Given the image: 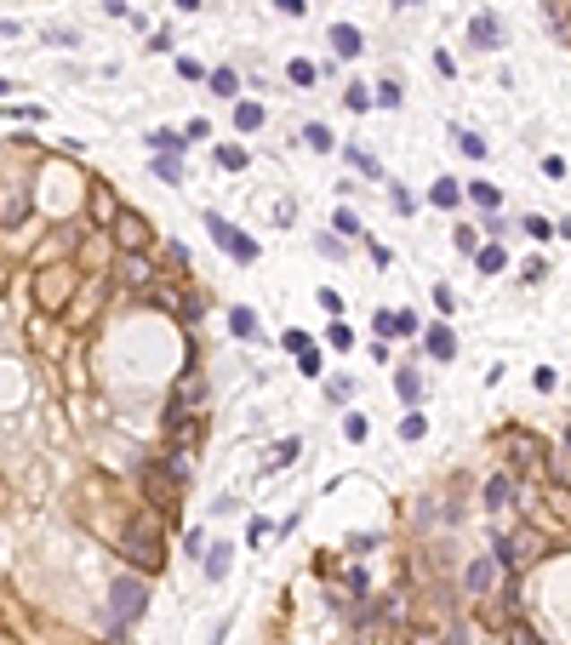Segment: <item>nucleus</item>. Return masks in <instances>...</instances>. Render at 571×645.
Listing matches in <instances>:
<instances>
[{
  "instance_id": "obj_1",
  "label": "nucleus",
  "mask_w": 571,
  "mask_h": 645,
  "mask_svg": "<svg viewBox=\"0 0 571 645\" xmlns=\"http://www.w3.org/2000/svg\"><path fill=\"white\" fill-rule=\"evenodd\" d=\"M120 554H126L137 571H160V560H166L160 531H154L149 520H143V526H126V537H120Z\"/></svg>"
},
{
  "instance_id": "obj_2",
  "label": "nucleus",
  "mask_w": 571,
  "mask_h": 645,
  "mask_svg": "<svg viewBox=\"0 0 571 645\" xmlns=\"http://www.w3.org/2000/svg\"><path fill=\"white\" fill-rule=\"evenodd\" d=\"M537 554H543V537H537L532 526H520L515 537H497V548H491V560H497L503 571H520V565H532Z\"/></svg>"
},
{
  "instance_id": "obj_3",
  "label": "nucleus",
  "mask_w": 571,
  "mask_h": 645,
  "mask_svg": "<svg viewBox=\"0 0 571 645\" xmlns=\"http://www.w3.org/2000/svg\"><path fill=\"white\" fill-rule=\"evenodd\" d=\"M206 229H212V240H218V246H223L235 263H257V240H246L240 229H229L218 212H206Z\"/></svg>"
},
{
  "instance_id": "obj_4",
  "label": "nucleus",
  "mask_w": 571,
  "mask_h": 645,
  "mask_svg": "<svg viewBox=\"0 0 571 645\" xmlns=\"http://www.w3.org/2000/svg\"><path fill=\"white\" fill-rule=\"evenodd\" d=\"M149 611V588L137 583V577H120L115 583V623H132V617H143Z\"/></svg>"
},
{
  "instance_id": "obj_5",
  "label": "nucleus",
  "mask_w": 571,
  "mask_h": 645,
  "mask_svg": "<svg viewBox=\"0 0 571 645\" xmlns=\"http://www.w3.org/2000/svg\"><path fill=\"white\" fill-rule=\"evenodd\" d=\"M29 217V183H6L0 188V229H18Z\"/></svg>"
},
{
  "instance_id": "obj_6",
  "label": "nucleus",
  "mask_w": 571,
  "mask_h": 645,
  "mask_svg": "<svg viewBox=\"0 0 571 645\" xmlns=\"http://www.w3.org/2000/svg\"><path fill=\"white\" fill-rule=\"evenodd\" d=\"M120 280H126L132 292H149L154 286V263L143 257V251H120Z\"/></svg>"
},
{
  "instance_id": "obj_7",
  "label": "nucleus",
  "mask_w": 571,
  "mask_h": 645,
  "mask_svg": "<svg viewBox=\"0 0 571 645\" xmlns=\"http://www.w3.org/2000/svg\"><path fill=\"white\" fill-rule=\"evenodd\" d=\"M115 240H120V251H143L149 246V223L137 212H120L115 217Z\"/></svg>"
},
{
  "instance_id": "obj_8",
  "label": "nucleus",
  "mask_w": 571,
  "mask_h": 645,
  "mask_svg": "<svg viewBox=\"0 0 571 645\" xmlns=\"http://www.w3.org/2000/svg\"><path fill=\"white\" fill-rule=\"evenodd\" d=\"M377 332L383 337H411V332H418V314H400V309H377Z\"/></svg>"
},
{
  "instance_id": "obj_9",
  "label": "nucleus",
  "mask_w": 571,
  "mask_h": 645,
  "mask_svg": "<svg viewBox=\"0 0 571 645\" xmlns=\"http://www.w3.org/2000/svg\"><path fill=\"white\" fill-rule=\"evenodd\" d=\"M515 497H520L515 475H491L486 480V509H515Z\"/></svg>"
},
{
  "instance_id": "obj_10",
  "label": "nucleus",
  "mask_w": 571,
  "mask_h": 645,
  "mask_svg": "<svg viewBox=\"0 0 571 645\" xmlns=\"http://www.w3.org/2000/svg\"><path fill=\"white\" fill-rule=\"evenodd\" d=\"M332 52H337V57H360V52H366V35H360L354 23H332Z\"/></svg>"
},
{
  "instance_id": "obj_11",
  "label": "nucleus",
  "mask_w": 571,
  "mask_h": 645,
  "mask_svg": "<svg viewBox=\"0 0 571 645\" xmlns=\"http://www.w3.org/2000/svg\"><path fill=\"white\" fill-rule=\"evenodd\" d=\"M469 40L480 46V52H497V40H503V29H497V18H491V12H480V18L469 23Z\"/></svg>"
},
{
  "instance_id": "obj_12",
  "label": "nucleus",
  "mask_w": 571,
  "mask_h": 645,
  "mask_svg": "<svg viewBox=\"0 0 571 645\" xmlns=\"http://www.w3.org/2000/svg\"><path fill=\"white\" fill-rule=\"evenodd\" d=\"M91 217H98V223H109L115 229V217H120V206H115V195H109V188H91Z\"/></svg>"
},
{
  "instance_id": "obj_13",
  "label": "nucleus",
  "mask_w": 571,
  "mask_h": 645,
  "mask_svg": "<svg viewBox=\"0 0 571 645\" xmlns=\"http://www.w3.org/2000/svg\"><path fill=\"white\" fill-rule=\"evenodd\" d=\"M428 354H435V360H452V354H457L452 326H428Z\"/></svg>"
},
{
  "instance_id": "obj_14",
  "label": "nucleus",
  "mask_w": 571,
  "mask_h": 645,
  "mask_svg": "<svg viewBox=\"0 0 571 645\" xmlns=\"http://www.w3.org/2000/svg\"><path fill=\"white\" fill-rule=\"evenodd\" d=\"M491 577H497V560H480V565H469L463 588H469V594H486V588H491Z\"/></svg>"
},
{
  "instance_id": "obj_15",
  "label": "nucleus",
  "mask_w": 571,
  "mask_h": 645,
  "mask_svg": "<svg viewBox=\"0 0 571 645\" xmlns=\"http://www.w3.org/2000/svg\"><path fill=\"white\" fill-rule=\"evenodd\" d=\"M286 81H291V86H315V81H320V69H315L308 57H291V63H286Z\"/></svg>"
},
{
  "instance_id": "obj_16",
  "label": "nucleus",
  "mask_w": 571,
  "mask_h": 645,
  "mask_svg": "<svg viewBox=\"0 0 571 645\" xmlns=\"http://www.w3.org/2000/svg\"><path fill=\"white\" fill-rule=\"evenodd\" d=\"M206 86L218 92V98H235V92H240V74H235V69H212V74H206Z\"/></svg>"
},
{
  "instance_id": "obj_17",
  "label": "nucleus",
  "mask_w": 571,
  "mask_h": 645,
  "mask_svg": "<svg viewBox=\"0 0 571 645\" xmlns=\"http://www.w3.org/2000/svg\"><path fill=\"white\" fill-rule=\"evenodd\" d=\"M200 395H206V377H200V371H189V377L177 383V405H200Z\"/></svg>"
},
{
  "instance_id": "obj_18",
  "label": "nucleus",
  "mask_w": 571,
  "mask_h": 645,
  "mask_svg": "<svg viewBox=\"0 0 571 645\" xmlns=\"http://www.w3.org/2000/svg\"><path fill=\"white\" fill-rule=\"evenodd\" d=\"M229 326H235V337H257V314L252 309H229Z\"/></svg>"
},
{
  "instance_id": "obj_19",
  "label": "nucleus",
  "mask_w": 571,
  "mask_h": 645,
  "mask_svg": "<svg viewBox=\"0 0 571 645\" xmlns=\"http://www.w3.org/2000/svg\"><path fill=\"white\" fill-rule=\"evenodd\" d=\"M303 144H308V149H320V154H332V149H337V137L326 132V126H308V132H303Z\"/></svg>"
},
{
  "instance_id": "obj_20",
  "label": "nucleus",
  "mask_w": 571,
  "mask_h": 645,
  "mask_svg": "<svg viewBox=\"0 0 571 645\" xmlns=\"http://www.w3.org/2000/svg\"><path fill=\"white\" fill-rule=\"evenodd\" d=\"M235 126H240V132H257V126H264V109H257V103H240V109H235Z\"/></svg>"
},
{
  "instance_id": "obj_21",
  "label": "nucleus",
  "mask_w": 571,
  "mask_h": 645,
  "mask_svg": "<svg viewBox=\"0 0 571 645\" xmlns=\"http://www.w3.org/2000/svg\"><path fill=\"white\" fill-rule=\"evenodd\" d=\"M394 388H400L406 400H418V395H423V377H418V371H394Z\"/></svg>"
},
{
  "instance_id": "obj_22",
  "label": "nucleus",
  "mask_w": 571,
  "mask_h": 645,
  "mask_svg": "<svg viewBox=\"0 0 571 645\" xmlns=\"http://www.w3.org/2000/svg\"><path fill=\"white\" fill-rule=\"evenodd\" d=\"M218 166H223V171H240V166H246V149H240V144H223V149H218Z\"/></svg>"
},
{
  "instance_id": "obj_23",
  "label": "nucleus",
  "mask_w": 571,
  "mask_h": 645,
  "mask_svg": "<svg viewBox=\"0 0 571 645\" xmlns=\"http://www.w3.org/2000/svg\"><path fill=\"white\" fill-rule=\"evenodd\" d=\"M474 257H480V275H497L503 269V246H480Z\"/></svg>"
},
{
  "instance_id": "obj_24",
  "label": "nucleus",
  "mask_w": 571,
  "mask_h": 645,
  "mask_svg": "<svg viewBox=\"0 0 571 645\" xmlns=\"http://www.w3.org/2000/svg\"><path fill=\"white\" fill-rule=\"evenodd\" d=\"M508 451H515V463H532L537 458V446H532L526 434H508Z\"/></svg>"
},
{
  "instance_id": "obj_25",
  "label": "nucleus",
  "mask_w": 571,
  "mask_h": 645,
  "mask_svg": "<svg viewBox=\"0 0 571 645\" xmlns=\"http://www.w3.org/2000/svg\"><path fill=\"white\" fill-rule=\"evenodd\" d=\"M291 458H298V440H281V446L269 451V468H286Z\"/></svg>"
},
{
  "instance_id": "obj_26",
  "label": "nucleus",
  "mask_w": 571,
  "mask_h": 645,
  "mask_svg": "<svg viewBox=\"0 0 571 645\" xmlns=\"http://www.w3.org/2000/svg\"><path fill=\"white\" fill-rule=\"evenodd\" d=\"M349 109H354V115H366V109H372L377 98H372V92H366V86H349V98H343Z\"/></svg>"
},
{
  "instance_id": "obj_27",
  "label": "nucleus",
  "mask_w": 571,
  "mask_h": 645,
  "mask_svg": "<svg viewBox=\"0 0 571 645\" xmlns=\"http://www.w3.org/2000/svg\"><path fill=\"white\" fill-rule=\"evenodd\" d=\"M183 144H189V137H177V132H149V149H183Z\"/></svg>"
},
{
  "instance_id": "obj_28",
  "label": "nucleus",
  "mask_w": 571,
  "mask_h": 645,
  "mask_svg": "<svg viewBox=\"0 0 571 645\" xmlns=\"http://www.w3.org/2000/svg\"><path fill=\"white\" fill-rule=\"evenodd\" d=\"M428 200H435L440 212H452L457 206V183H435V195H428Z\"/></svg>"
},
{
  "instance_id": "obj_29",
  "label": "nucleus",
  "mask_w": 571,
  "mask_h": 645,
  "mask_svg": "<svg viewBox=\"0 0 571 645\" xmlns=\"http://www.w3.org/2000/svg\"><path fill=\"white\" fill-rule=\"evenodd\" d=\"M508 645H543V640H537V634H532V628H526V623H520V617H515V623H508Z\"/></svg>"
},
{
  "instance_id": "obj_30",
  "label": "nucleus",
  "mask_w": 571,
  "mask_h": 645,
  "mask_svg": "<svg viewBox=\"0 0 571 645\" xmlns=\"http://www.w3.org/2000/svg\"><path fill=\"white\" fill-rule=\"evenodd\" d=\"M457 144H463V154H469V161H486V144L474 132H457Z\"/></svg>"
},
{
  "instance_id": "obj_31",
  "label": "nucleus",
  "mask_w": 571,
  "mask_h": 645,
  "mask_svg": "<svg viewBox=\"0 0 571 645\" xmlns=\"http://www.w3.org/2000/svg\"><path fill=\"white\" fill-rule=\"evenodd\" d=\"M349 161H354V166H360V171H366V178H383V166H377V161H372V154H366V149H349Z\"/></svg>"
},
{
  "instance_id": "obj_32",
  "label": "nucleus",
  "mask_w": 571,
  "mask_h": 645,
  "mask_svg": "<svg viewBox=\"0 0 571 645\" xmlns=\"http://www.w3.org/2000/svg\"><path fill=\"white\" fill-rule=\"evenodd\" d=\"M469 195H474V200H480V206H486V212H491V206H497V200H503V195H497V188H491V183H469Z\"/></svg>"
},
{
  "instance_id": "obj_33",
  "label": "nucleus",
  "mask_w": 571,
  "mask_h": 645,
  "mask_svg": "<svg viewBox=\"0 0 571 645\" xmlns=\"http://www.w3.org/2000/svg\"><path fill=\"white\" fill-rule=\"evenodd\" d=\"M332 223H337V234H366V229H360V217H354L349 206H343V212H337V217H332Z\"/></svg>"
},
{
  "instance_id": "obj_34",
  "label": "nucleus",
  "mask_w": 571,
  "mask_h": 645,
  "mask_svg": "<svg viewBox=\"0 0 571 645\" xmlns=\"http://www.w3.org/2000/svg\"><path fill=\"white\" fill-rule=\"evenodd\" d=\"M154 171H160V178H166V183H177V178H183V166L172 161V154H160V161H154Z\"/></svg>"
},
{
  "instance_id": "obj_35",
  "label": "nucleus",
  "mask_w": 571,
  "mask_h": 645,
  "mask_svg": "<svg viewBox=\"0 0 571 645\" xmlns=\"http://www.w3.org/2000/svg\"><path fill=\"white\" fill-rule=\"evenodd\" d=\"M423 429H428V423H423V417H418V412H411V417H406V423H400V440H423Z\"/></svg>"
},
{
  "instance_id": "obj_36",
  "label": "nucleus",
  "mask_w": 571,
  "mask_h": 645,
  "mask_svg": "<svg viewBox=\"0 0 571 645\" xmlns=\"http://www.w3.org/2000/svg\"><path fill=\"white\" fill-rule=\"evenodd\" d=\"M543 23H554V29H566V6H560V0H543Z\"/></svg>"
},
{
  "instance_id": "obj_37",
  "label": "nucleus",
  "mask_w": 571,
  "mask_h": 645,
  "mask_svg": "<svg viewBox=\"0 0 571 645\" xmlns=\"http://www.w3.org/2000/svg\"><path fill=\"white\" fill-rule=\"evenodd\" d=\"M526 234H532V240H549L554 223H549V217H526Z\"/></svg>"
},
{
  "instance_id": "obj_38",
  "label": "nucleus",
  "mask_w": 571,
  "mask_h": 645,
  "mask_svg": "<svg viewBox=\"0 0 571 645\" xmlns=\"http://www.w3.org/2000/svg\"><path fill=\"white\" fill-rule=\"evenodd\" d=\"M298 371H303V377H320V371H326V360H320L315 349H303V366H298Z\"/></svg>"
},
{
  "instance_id": "obj_39",
  "label": "nucleus",
  "mask_w": 571,
  "mask_h": 645,
  "mask_svg": "<svg viewBox=\"0 0 571 645\" xmlns=\"http://www.w3.org/2000/svg\"><path fill=\"white\" fill-rule=\"evenodd\" d=\"M377 103H383V109H400V86L383 81V86H377Z\"/></svg>"
},
{
  "instance_id": "obj_40",
  "label": "nucleus",
  "mask_w": 571,
  "mask_h": 645,
  "mask_svg": "<svg viewBox=\"0 0 571 645\" xmlns=\"http://www.w3.org/2000/svg\"><path fill=\"white\" fill-rule=\"evenodd\" d=\"M343 434H349V440H366V417L349 412V417H343Z\"/></svg>"
},
{
  "instance_id": "obj_41",
  "label": "nucleus",
  "mask_w": 571,
  "mask_h": 645,
  "mask_svg": "<svg viewBox=\"0 0 571 645\" xmlns=\"http://www.w3.org/2000/svg\"><path fill=\"white\" fill-rule=\"evenodd\" d=\"M554 480H571V434L560 440V468H554Z\"/></svg>"
},
{
  "instance_id": "obj_42",
  "label": "nucleus",
  "mask_w": 571,
  "mask_h": 645,
  "mask_svg": "<svg viewBox=\"0 0 571 645\" xmlns=\"http://www.w3.org/2000/svg\"><path fill=\"white\" fill-rule=\"evenodd\" d=\"M274 6H281L286 18H303V0H274Z\"/></svg>"
},
{
  "instance_id": "obj_43",
  "label": "nucleus",
  "mask_w": 571,
  "mask_h": 645,
  "mask_svg": "<svg viewBox=\"0 0 571 645\" xmlns=\"http://www.w3.org/2000/svg\"><path fill=\"white\" fill-rule=\"evenodd\" d=\"M411 645H440V640L435 634H411Z\"/></svg>"
},
{
  "instance_id": "obj_44",
  "label": "nucleus",
  "mask_w": 571,
  "mask_h": 645,
  "mask_svg": "<svg viewBox=\"0 0 571 645\" xmlns=\"http://www.w3.org/2000/svg\"><path fill=\"white\" fill-rule=\"evenodd\" d=\"M177 12H200V0H177Z\"/></svg>"
},
{
  "instance_id": "obj_45",
  "label": "nucleus",
  "mask_w": 571,
  "mask_h": 645,
  "mask_svg": "<svg viewBox=\"0 0 571 645\" xmlns=\"http://www.w3.org/2000/svg\"><path fill=\"white\" fill-rule=\"evenodd\" d=\"M394 6H418V0H394Z\"/></svg>"
},
{
  "instance_id": "obj_46",
  "label": "nucleus",
  "mask_w": 571,
  "mask_h": 645,
  "mask_svg": "<svg viewBox=\"0 0 571 645\" xmlns=\"http://www.w3.org/2000/svg\"><path fill=\"white\" fill-rule=\"evenodd\" d=\"M0 92H12V86H6V81H0Z\"/></svg>"
}]
</instances>
